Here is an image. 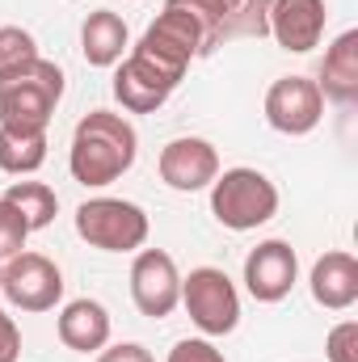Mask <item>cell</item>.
<instances>
[{"label": "cell", "mask_w": 358, "mask_h": 362, "mask_svg": "<svg viewBox=\"0 0 358 362\" xmlns=\"http://www.w3.org/2000/svg\"><path fill=\"white\" fill-rule=\"evenodd\" d=\"M194 55H202V25L185 8L165 4L161 17L144 30V38L118 59V72H114L118 105L127 114L161 110L181 85Z\"/></svg>", "instance_id": "6da1fadb"}, {"label": "cell", "mask_w": 358, "mask_h": 362, "mask_svg": "<svg viewBox=\"0 0 358 362\" xmlns=\"http://www.w3.org/2000/svg\"><path fill=\"white\" fill-rule=\"evenodd\" d=\"M139 156V135L127 122V114L114 110H89L76 131H72V148H68V169L72 177L89 189H101L110 181H118Z\"/></svg>", "instance_id": "7a4b0ae2"}, {"label": "cell", "mask_w": 358, "mask_h": 362, "mask_svg": "<svg viewBox=\"0 0 358 362\" xmlns=\"http://www.w3.org/2000/svg\"><path fill=\"white\" fill-rule=\"evenodd\" d=\"M59 97H64V68L38 55L17 76L0 81V127H8V131H47Z\"/></svg>", "instance_id": "3957f363"}, {"label": "cell", "mask_w": 358, "mask_h": 362, "mask_svg": "<svg viewBox=\"0 0 358 362\" xmlns=\"http://www.w3.org/2000/svg\"><path fill=\"white\" fill-rule=\"evenodd\" d=\"M211 215L232 232H253L278 215V185L249 165L224 169L211 181Z\"/></svg>", "instance_id": "277c9868"}, {"label": "cell", "mask_w": 358, "mask_h": 362, "mask_svg": "<svg viewBox=\"0 0 358 362\" xmlns=\"http://www.w3.org/2000/svg\"><path fill=\"white\" fill-rule=\"evenodd\" d=\"M148 211L127 198H89L76 206V236L101 253H139L148 245Z\"/></svg>", "instance_id": "5b68a950"}, {"label": "cell", "mask_w": 358, "mask_h": 362, "mask_svg": "<svg viewBox=\"0 0 358 362\" xmlns=\"http://www.w3.org/2000/svg\"><path fill=\"white\" fill-rule=\"evenodd\" d=\"M181 308L207 337H228L241 325V295L236 282L219 266H198L181 278Z\"/></svg>", "instance_id": "8992f818"}, {"label": "cell", "mask_w": 358, "mask_h": 362, "mask_svg": "<svg viewBox=\"0 0 358 362\" xmlns=\"http://www.w3.org/2000/svg\"><path fill=\"white\" fill-rule=\"evenodd\" d=\"M0 291L13 308L21 312H51L59 299H64V274L51 257L42 253H17L4 262L0 270Z\"/></svg>", "instance_id": "52a82bcc"}, {"label": "cell", "mask_w": 358, "mask_h": 362, "mask_svg": "<svg viewBox=\"0 0 358 362\" xmlns=\"http://www.w3.org/2000/svg\"><path fill=\"white\" fill-rule=\"evenodd\" d=\"M131 299L144 316L165 320L181 303V274L178 262L165 249H139L131 262Z\"/></svg>", "instance_id": "ba28073f"}, {"label": "cell", "mask_w": 358, "mask_h": 362, "mask_svg": "<svg viewBox=\"0 0 358 362\" xmlns=\"http://www.w3.org/2000/svg\"><path fill=\"white\" fill-rule=\"evenodd\" d=\"M325 118V97L308 76H278L266 89V122L282 135H308Z\"/></svg>", "instance_id": "9c48e42d"}, {"label": "cell", "mask_w": 358, "mask_h": 362, "mask_svg": "<svg viewBox=\"0 0 358 362\" xmlns=\"http://www.w3.org/2000/svg\"><path fill=\"white\" fill-rule=\"evenodd\" d=\"M219 177V152L211 139L198 135H181L161 148V181L178 194L194 189H211V181Z\"/></svg>", "instance_id": "30bf717a"}, {"label": "cell", "mask_w": 358, "mask_h": 362, "mask_svg": "<svg viewBox=\"0 0 358 362\" xmlns=\"http://www.w3.org/2000/svg\"><path fill=\"white\" fill-rule=\"evenodd\" d=\"M299 278V257L287 240H262L245 257V286L258 303H282Z\"/></svg>", "instance_id": "8fae6325"}, {"label": "cell", "mask_w": 358, "mask_h": 362, "mask_svg": "<svg viewBox=\"0 0 358 362\" xmlns=\"http://www.w3.org/2000/svg\"><path fill=\"white\" fill-rule=\"evenodd\" d=\"M325 21H329L325 0H274L270 4V38L291 55H308L312 47H321Z\"/></svg>", "instance_id": "7c38bea8"}, {"label": "cell", "mask_w": 358, "mask_h": 362, "mask_svg": "<svg viewBox=\"0 0 358 362\" xmlns=\"http://www.w3.org/2000/svg\"><path fill=\"white\" fill-rule=\"evenodd\" d=\"M308 286H312V299H316L321 308H329V312L354 308L358 303V262H354V253L333 249V253L316 257Z\"/></svg>", "instance_id": "4fadbf2b"}, {"label": "cell", "mask_w": 358, "mask_h": 362, "mask_svg": "<svg viewBox=\"0 0 358 362\" xmlns=\"http://www.w3.org/2000/svg\"><path fill=\"white\" fill-rule=\"evenodd\" d=\"M316 89L333 105H354L358 101V30H346L333 38V47L321 59Z\"/></svg>", "instance_id": "5bb4252c"}, {"label": "cell", "mask_w": 358, "mask_h": 362, "mask_svg": "<svg viewBox=\"0 0 358 362\" xmlns=\"http://www.w3.org/2000/svg\"><path fill=\"white\" fill-rule=\"evenodd\" d=\"M55 329H59V341L68 350H76V354H97V350L110 346V312L97 299H72V303H64Z\"/></svg>", "instance_id": "9a60e30c"}, {"label": "cell", "mask_w": 358, "mask_h": 362, "mask_svg": "<svg viewBox=\"0 0 358 362\" xmlns=\"http://www.w3.org/2000/svg\"><path fill=\"white\" fill-rule=\"evenodd\" d=\"M131 47V34H127V21L110 8H97L85 17L81 25V51H85V64L89 68H114Z\"/></svg>", "instance_id": "2e32d148"}, {"label": "cell", "mask_w": 358, "mask_h": 362, "mask_svg": "<svg viewBox=\"0 0 358 362\" xmlns=\"http://www.w3.org/2000/svg\"><path fill=\"white\" fill-rule=\"evenodd\" d=\"M47 165V131H8L0 127V169L30 177Z\"/></svg>", "instance_id": "e0dca14e"}, {"label": "cell", "mask_w": 358, "mask_h": 362, "mask_svg": "<svg viewBox=\"0 0 358 362\" xmlns=\"http://www.w3.org/2000/svg\"><path fill=\"white\" fill-rule=\"evenodd\" d=\"M4 198L25 215L30 232L51 228V219H55V211H59V198H55V189H51L47 181H13V185L4 189Z\"/></svg>", "instance_id": "ac0fdd59"}, {"label": "cell", "mask_w": 358, "mask_h": 362, "mask_svg": "<svg viewBox=\"0 0 358 362\" xmlns=\"http://www.w3.org/2000/svg\"><path fill=\"white\" fill-rule=\"evenodd\" d=\"M165 4L185 8V13L202 25V55L219 47V30H224V25H228V17L241 8V0H165Z\"/></svg>", "instance_id": "d6986e66"}, {"label": "cell", "mask_w": 358, "mask_h": 362, "mask_svg": "<svg viewBox=\"0 0 358 362\" xmlns=\"http://www.w3.org/2000/svg\"><path fill=\"white\" fill-rule=\"evenodd\" d=\"M38 59V42L30 30L21 25H0V81L17 76L21 68H30Z\"/></svg>", "instance_id": "ffe728a7"}, {"label": "cell", "mask_w": 358, "mask_h": 362, "mask_svg": "<svg viewBox=\"0 0 358 362\" xmlns=\"http://www.w3.org/2000/svg\"><path fill=\"white\" fill-rule=\"evenodd\" d=\"M270 4L274 0H241V8L228 17V25L219 30V42L224 38H236V34H245V38H266L270 34Z\"/></svg>", "instance_id": "44dd1931"}, {"label": "cell", "mask_w": 358, "mask_h": 362, "mask_svg": "<svg viewBox=\"0 0 358 362\" xmlns=\"http://www.w3.org/2000/svg\"><path fill=\"white\" fill-rule=\"evenodd\" d=\"M25 236H30V223H25V215L8 202V198H0V262H8V257H17L21 249H25Z\"/></svg>", "instance_id": "7402d4cb"}, {"label": "cell", "mask_w": 358, "mask_h": 362, "mask_svg": "<svg viewBox=\"0 0 358 362\" xmlns=\"http://www.w3.org/2000/svg\"><path fill=\"white\" fill-rule=\"evenodd\" d=\"M325 354H329V362H358V320H342L329 329Z\"/></svg>", "instance_id": "603a6c76"}, {"label": "cell", "mask_w": 358, "mask_h": 362, "mask_svg": "<svg viewBox=\"0 0 358 362\" xmlns=\"http://www.w3.org/2000/svg\"><path fill=\"white\" fill-rule=\"evenodd\" d=\"M169 362H228V358L215 350V341H207V337H185V341H178V346L169 350Z\"/></svg>", "instance_id": "cb8c5ba5"}, {"label": "cell", "mask_w": 358, "mask_h": 362, "mask_svg": "<svg viewBox=\"0 0 358 362\" xmlns=\"http://www.w3.org/2000/svg\"><path fill=\"white\" fill-rule=\"evenodd\" d=\"M97 362H156V358H152L148 346H139V341H118V346L97 350Z\"/></svg>", "instance_id": "d4e9b609"}, {"label": "cell", "mask_w": 358, "mask_h": 362, "mask_svg": "<svg viewBox=\"0 0 358 362\" xmlns=\"http://www.w3.org/2000/svg\"><path fill=\"white\" fill-rule=\"evenodd\" d=\"M21 358V333L13 325V316L0 308V362H17Z\"/></svg>", "instance_id": "484cf974"}, {"label": "cell", "mask_w": 358, "mask_h": 362, "mask_svg": "<svg viewBox=\"0 0 358 362\" xmlns=\"http://www.w3.org/2000/svg\"><path fill=\"white\" fill-rule=\"evenodd\" d=\"M0 270H4V266H0Z\"/></svg>", "instance_id": "4316f807"}]
</instances>
